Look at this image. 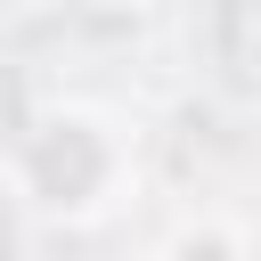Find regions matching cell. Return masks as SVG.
<instances>
[{
  "instance_id": "1",
  "label": "cell",
  "mask_w": 261,
  "mask_h": 261,
  "mask_svg": "<svg viewBox=\"0 0 261 261\" xmlns=\"http://www.w3.org/2000/svg\"><path fill=\"white\" fill-rule=\"evenodd\" d=\"M0 179H8V196L33 212V220H49V228H90V220H106L114 204H122V188H130V130L114 122V114H98V106H41L16 139H8V155H0Z\"/></svg>"
},
{
  "instance_id": "2",
  "label": "cell",
  "mask_w": 261,
  "mask_h": 261,
  "mask_svg": "<svg viewBox=\"0 0 261 261\" xmlns=\"http://www.w3.org/2000/svg\"><path fill=\"white\" fill-rule=\"evenodd\" d=\"M147 261H253V237L237 228V220H212V212H196V220H179Z\"/></svg>"
}]
</instances>
